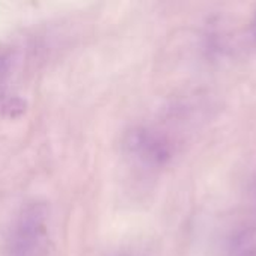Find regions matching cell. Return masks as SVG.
<instances>
[{"label": "cell", "instance_id": "52a82bcc", "mask_svg": "<svg viewBox=\"0 0 256 256\" xmlns=\"http://www.w3.org/2000/svg\"><path fill=\"white\" fill-rule=\"evenodd\" d=\"M122 256H130V255H122Z\"/></svg>", "mask_w": 256, "mask_h": 256}, {"label": "cell", "instance_id": "277c9868", "mask_svg": "<svg viewBox=\"0 0 256 256\" xmlns=\"http://www.w3.org/2000/svg\"><path fill=\"white\" fill-rule=\"evenodd\" d=\"M12 66V51L6 46H0V84L8 76Z\"/></svg>", "mask_w": 256, "mask_h": 256}, {"label": "cell", "instance_id": "3957f363", "mask_svg": "<svg viewBox=\"0 0 256 256\" xmlns=\"http://www.w3.org/2000/svg\"><path fill=\"white\" fill-rule=\"evenodd\" d=\"M228 256H256V225L246 226L234 236Z\"/></svg>", "mask_w": 256, "mask_h": 256}, {"label": "cell", "instance_id": "7a4b0ae2", "mask_svg": "<svg viewBox=\"0 0 256 256\" xmlns=\"http://www.w3.org/2000/svg\"><path fill=\"white\" fill-rule=\"evenodd\" d=\"M124 148L141 164L153 168L165 166L172 158L170 140L160 132L144 126L134 128L126 134Z\"/></svg>", "mask_w": 256, "mask_h": 256}, {"label": "cell", "instance_id": "8992f818", "mask_svg": "<svg viewBox=\"0 0 256 256\" xmlns=\"http://www.w3.org/2000/svg\"><path fill=\"white\" fill-rule=\"evenodd\" d=\"M252 192H254V195L256 196V174L255 177H254V180H252Z\"/></svg>", "mask_w": 256, "mask_h": 256}, {"label": "cell", "instance_id": "6da1fadb", "mask_svg": "<svg viewBox=\"0 0 256 256\" xmlns=\"http://www.w3.org/2000/svg\"><path fill=\"white\" fill-rule=\"evenodd\" d=\"M48 220L45 202H28L14 224L6 256H44L48 243Z\"/></svg>", "mask_w": 256, "mask_h": 256}, {"label": "cell", "instance_id": "5b68a950", "mask_svg": "<svg viewBox=\"0 0 256 256\" xmlns=\"http://www.w3.org/2000/svg\"><path fill=\"white\" fill-rule=\"evenodd\" d=\"M250 36L254 39V44L256 45V10L252 16V21H250Z\"/></svg>", "mask_w": 256, "mask_h": 256}]
</instances>
